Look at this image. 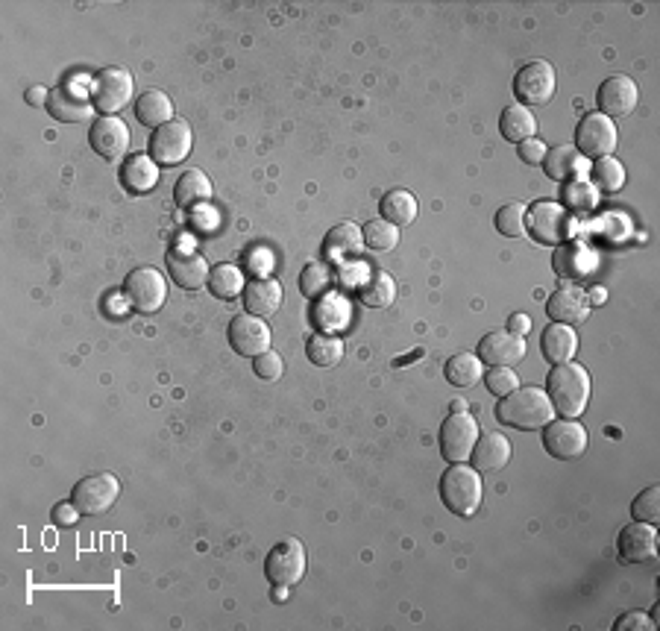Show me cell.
Instances as JSON below:
<instances>
[{
    "mask_svg": "<svg viewBox=\"0 0 660 631\" xmlns=\"http://www.w3.org/2000/svg\"><path fill=\"white\" fill-rule=\"evenodd\" d=\"M631 514H634V520H640V523H652V526L658 523L660 520V488L658 485L646 488L643 494L631 502Z\"/></svg>",
    "mask_w": 660,
    "mask_h": 631,
    "instance_id": "42",
    "label": "cell"
},
{
    "mask_svg": "<svg viewBox=\"0 0 660 631\" xmlns=\"http://www.w3.org/2000/svg\"><path fill=\"white\" fill-rule=\"evenodd\" d=\"M619 558L628 564H646L658 558V529L652 523L634 520L619 532Z\"/></svg>",
    "mask_w": 660,
    "mask_h": 631,
    "instance_id": "19",
    "label": "cell"
},
{
    "mask_svg": "<svg viewBox=\"0 0 660 631\" xmlns=\"http://www.w3.org/2000/svg\"><path fill=\"white\" fill-rule=\"evenodd\" d=\"M132 89H135V83H132V74L127 68H118V65L103 68V71H97V77L91 83V103L97 112L115 115L124 106H130Z\"/></svg>",
    "mask_w": 660,
    "mask_h": 631,
    "instance_id": "6",
    "label": "cell"
},
{
    "mask_svg": "<svg viewBox=\"0 0 660 631\" xmlns=\"http://www.w3.org/2000/svg\"><path fill=\"white\" fill-rule=\"evenodd\" d=\"M308 361L317 364V367H335L341 364L347 356V347L341 341V335H329V332H320V335H311L308 338Z\"/></svg>",
    "mask_w": 660,
    "mask_h": 631,
    "instance_id": "36",
    "label": "cell"
},
{
    "mask_svg": "<svg viewBox=\"0 0 660 631\" xmlns=\"http://www.w3.org/2000/svg\"><path fill=\"white\" fill-rule=\"evenodd\" d=\"M168 273L179 288L185 291H197L209 282V262L197 253V250H188V247H171L168 250Z\"/></svg>",
    "mask_w": 660,
    "mask_h": 631,
    "instance_id": "18",
    "label": "cell"
},
{
    "mask_svg": "<svg viewBox=\"0 0 660 631\" xmlns=\"http://www.w3.org/2000/svg\"><path fill=\"white\" fill-rule=\"evenodd\" d=\"M332 285V271L323 268V265H308L303 276H300V288L306 297H317V294H326Z\"/></svg>",
    "mask_w": 660,
    "mask_h": 631,
    "instance_id": "44",
    "label": "cell"
},
{
    "mask_svg": "<svg viewBox=\"0 0 660 631\" xmlns=\"http://www.w3.org/2000/svg\"><path fill=\"white\" fill-rule=\"evenodd\" d=\"M526 338L523 335H514L508 329L502 332H490L479 341V350L476 356L482 359V364H490V367H514L520 361L526 359Z\"/></svg>",
    "mask_w": 660,
    "mask_h": 631,
    "instance_id": "17",
    "label": "cell"
},
{
    "mask_svg": "<svg viewBox=\"0 0 660 631\" xmlns=\"http://www.w3.org/2000/svg\"><path fill=\"white\" fill-rule=\"evenodd\" d=\"M590 391H593V382H590V373L587 367L581 364H555L549 379H546V394L555 406V414L561 417H581L587 406H590Z\"/></svg>",
    "mask_w": 660,
    "mask_h": 631,
    "instance_id": "2",
    "label": "cell"
},
{
    "mask_svg": "<svg viewBox=\"0 0 660 631\" xmlns=\"http://www.w3.org/2000/svg\"><path fill=\"white\" fill-rule=\"evenodd\" d=\"M605 300H608V291H605L602 285H593V288L587 291V303H590V306H602Z\"/></svg>",
    "mask_w": 660,
    "mask_h": 631,
    "instance_id": "51",
    "label": "cell"
},
{
    "mask_svg": "<svg viewBox=\"0 0 660 631\" xmlns=\"http://www.w3.org/2000/svg\"><path fill=\"white\" fill-rule=\"evenodd\" d=\"M511 441L505 435H482L476 450H473V467L479 473H499L508 461H511Z\"/></svg>",
    "mask_w": 660,
    "mask_h": 631,
    "instance_id": "28",
    "label": "cell"
},
{
    "mask_svg": "<svg viewBox=\"0 0 660 631\" xmlns=\"http://www.w3.org/2000/svg\"><path fill=\"white\" fill-rule=\"evenodd\" d=\"M244 271L238 265H215L212 273H209V291L220 297V300H235L238 294H244Z\"/></svg>",
    "mask_w": 660,
    "mask_h": 631,
    "instance_id": "37",
    "label": "cell"
},
{
    "mask_svg": "<svg viewBox=\"0 0 660 631\" xmlns=\"http://www.w3.org/2000/svg\"><path fill=\"white\" fill-rule=\"evenodd\" d=\"M417 212H420L417 197H414L411 191H405V188H394V191H388V194L382 197V218H385L388 224H414V221H417Z\"/></svg>",
    "mask_w": 660,
    "mask_h": 631,
    "instance_id": "33",
    "label": "cell"
},
{
    "mask_svg": "<svg viewBox=\"0 0 660 631\" xmlns=\"http://www.w3.org/2000/svg\"><path fill=\"white\" fill-rule=\"evenodd\" d=\"M555 86H558L555 68L543 59H534V62L523 65L514 77V94H517L520 106H526V109L546 106L555 97Z\"/></svg>",
    "mask_w": 660,
    "mask_h": 631,
    "instance_id": "9",
    "label": "cell"
},
{
    "mask_svg": "<svg viewBox=\"0 0 660 631\" xmlns=\"http://www.w3.org/2000/svg\"><path fill=\"white\" fill-rule=\"evenodd\" d=\"M590 182L596 191H608L616 194L625 188V165L616 159V156H605V159H596L593 168H590Z\"/></svg>",
    "mask_w": 660,
    "mask_h": 631,
    "instance_id": "38",
    "label": "cell"
},
{
    "mask_svg": "<svg viewBox=\"0 0 660 631\" xmlns=\"http://www.w3.org/2000/svg\"><path fill=\"white\" fill-rule=\"evenodd\" d=\"M47 112L62 121V124H80V121H88L91 112H94V103L88 100V94L74 80L50 89V100H47Z\"/></svg>",
    "mask_w": 660,
    "mask_h": 631,
    "instance_id": "16",
    "label": "cell"
},
{
    "mask_svg": "<svg viewBox=\"0 0 660 631\" xmlns=\"http://www.w3.org/2000/svg\"><path fill=\"white\" fill-rule=\"evenodd\" d=\"M540 350H543V359L549 364H567L578 353V335L567 323H552V326L543 329Z\"/></svg>",
    "mask_w": 660,
    "mask_h": 631,
    "instance_id": "24",
    "label": "cell"
},
{
    "mask_svg": "<svg viewBox=\"0 0 660 631\" xmlns=\"http://www.w3.org/2000/svg\"><path fill=\"white\" fill-rule=\"evenodd\" d=\"M484 379H487V391L499 400L520 388V376L514 367H490V373Z\"/></svg>",
    "mask_w": 660,
    "mask_h": 631,
    "instance_id": "43",
    "label": "cell"
},
{
    "mask_svg": "<svg viewBox=\"0 0 660 631\" xmlns=\"http://www.w3.org/2000/svg\"><path fill=\"white\" fill-rule=\"evenodd\" d=\"M593 253L584 247V244H567L564 241V247H558V253H555V271L561 273V276H572V279H581V276H587V273L593 271Z\"/></svg>",
    "mask_w": 660,
    "mask_h": 631,
    "instance_id": "35",
    "label": "cell"
},
{
    "mask_svg": "<svg viewBox=\"0 0 660 631\" xmlns=\"http://www.w3.org/2000/svg\"><path fill=\"white\" fill-rule=\"evenodd\" d=\"M121 182L130 194H147L159 185V168L150 153H132L121 168Z\"/></svg>",
    "mask_w": 660,
    "mask_h": 631,
    "instance_id": "27",
    "label": "cell"
},
{
    "mask_svg": "<svg viewBox=\"0 0 660 631\" xmlns=\"http://www.w3.org/2000/svg\"><path fill=\"white\" fill-rule=\"evenodd\" d=\"M640 103V89L631 77L625 74H614L608 77L602 86H599V94H596V106L602 115H608L611 121L614 118H625L637 109Z\"/></svg>",
    "mask_w": 660,
    "mask_h": 631,
    "instance_id": "15",
    "label": "cell"
},
{
    "mask_svg": "<svg viewBox=\"0 0 660 631\" xmlns=\"http://www.w3.org/2000/svg\"><path fill=\"white\" fill-rule=\"evenodd\" d=\"M253 370H256V376H259V379L273 382V379H279V376H282L285 364H282V356H279V353L267 350V353H262V356H256V359H253Z\"/></svg>",
    "mask_w": 660,
    "mask_h": 631,
    "instance_id": "45",
    "label": "cell"
},
{
    "mask_svg": "<svg viewBox=\"0 0 660 631\" xmlns=\"http://www.w3.org/2000/svg\"><path fill=\"white\" fill-rule=\"evenodd\" d=\"M508 332H514V335H523V338H526L528 332H531V317L523 315V312L511 315L508 317Z\"/></svg>",
    "mask_w": 660,
    "mask_h": 631,
    "instance_id": "49",
    "label": "cell"
},
{
    "mask_svg": "<svg viewBox=\"0 0 660 631\" xmlns=\"http://www.w3.org/2000/svg\"><path fill=\"white\" fill-rule=\"evenodd\" d=\"M546 315L552 317L555 323H581L590 315V303H587V291L575 288V285H567L561 291H555L546 303Z\"/></svg>",
    "mask_w": 660,
    "mask_h": 631,
    "instance_id": "22",
    "label": "cell"
},
{
    "mask_svg": "<svg viewBox=\"0 0 660 631\" xmlns=\"http://www.w3.org/2000/svg\"><path fill=\"white\" fill-rule=\"evenodd\" d=\"M619 136H616V124L602 115V112H590L584 115V121L575 130V150L587 159H605L614 156Z\"/></svg>",
    "mask_w": 660,
    "mask_h": 631,
    "instance_id": "8",
    "label": "cell"
},
{
    "mask_svg": "<svg viewBox=\"0 0 660 631\" xmlns=\"http://www.w3.org/2000/svg\"><path fill=\"white\" fill-rule=\"evenodd\" d=\"M479 438H482L479 420H476L473 414H467V411L449 414V417L443 420V426H440V450H443V455H446L452 464L467 461V458L473 455V450H476Z\"/></svg>",
    "mask_w": 660,
    "mask_h": 631,
    "instance_id": "7",
    "label": "cell"
},
{
    "mask_svg": "<svg viewBox=\"0 0 660 631\" xmlns=\"http://www.w3.org/2000/svg\"><path fill=\"white\" fill-rule=\"evenodd\" d=\"M399 244V226L388 224L385 218H376L364 226V247H370L373 253H388Z\"/></svg>",
    "mask_w": 660,
    "mask_h": 631,
    "instance_id": "40",
    "label": "cell"
},
{
    "mask_svg": "<svg viewBox=\"0 0 660 631\" xmlns=\"http://www.w3.org/2000/svg\"><path fill=\"white\" fill-rule=\"evenodd\" d=\"M520 147V159L526 162V165H543V159H546V153H549V147L540 141V138H528L523 144H517Z\"/></svg>",
    "mask_w": 660,
    "mask_h": 631,
    "instance_id": "48",
    "label": "cell"
},
{
    "mask_svg": "<svg viewBox=\"0 0 660 631\" xmlns=\"http://www.w3.org/2000/svg\"><path fill=\"white\" fill-rule=\"evenodd\" d=\"M443 373H446L449 385H455V388H473V385H479L484 379V364L482 359L473 356V353H458V356H452V359L446 361Z\"/></svg>",
    "mask_w": 660,
    "mask_h": 631,
    "instance_id": "34",
    "label": "cell"
},
{
    "mask_svg": "<svg viewBox=\"0 0 660 631\" xmlns=\"http://www.w3.org/2000/svg\"><path fill=\"white\" fill-rule=\"evenodd\" d=\"M314 323L320 332L338 335V329L350 323V303L341 294H323L320 303L314 306Z\"/></svg>",
    "mask_w": 660,
    "mask_h": 631,
    "instance_id": "30",
    "label": "cell"
},
{
    "mask_svg": "<svg viewBox=\"0 0 660 631\" xmlns=\"http://www.w3.org/2000/svg\"><path fill=\"white\" fill-rule=\"evenodd\" d=\"M543 168H546V174H549L552 180H561V182L578 180V174L584 171V156H581L575 147L561 144V147H555V150L546 153Z\"/></svg>",
    "mask_w": 660,
    "mask_h": 631,
    "instance_id": "31",
    "label": "cell"
},
{
    "mask_svg": "<svg viewBox=\"0 0 660 631\" xmlns=\"http://www.w3.org/2000/svg\"><path fill=\"white\" fill-rule=\"evenodd\" d=\"M499 133L505 141H511V144H523L528 138H534L537 133V121H534V115H531V109L526 106H508L505 112H502V118H499Z\"/></svg>",
    "mask_w": 660,
    "mask_h": 631,
    "instance_id": "32",
    "label": "cell"
},
{
    "mask_svg": "<svg viewBox=\"0 0 660 631\" xmlns=\"http://www.w3.org/2000/svg\"><path fill=\"white\" fill-rule=\"evenodd\" d=\"M124 294L135 312L141 315H156L165 300H168V279L156 268H135L127 273Z\"/></svg>",
    "mask_w": 660,
    "mask_h": 631,
    "instance_id": "5",
    "label": "cell"
},
{
    "mask_svg": "<svg viewBox=\"0 0 660 631\" xmlns=\"http://www.w3.org/2000/svg\"><path fill=\"white\" fill-rule=\"evenodd\" d=\"M526 215L528 209L523 203H508V206H502V209L496 212L493 224H496V229H499L505 238H520V235L526 232Z\"/></svg>",
    "mask_w": 660,
    "mask_h": 631,
    "instance_id": "41",
    "label": "cell"
},
{
    "mask_svg": "<svg viewBox=\"0 0 660 631\" xmlns=\"http://www.w3.org/2000/svg\"><path fill=\"white\" fill-rule=\"evenodd\" d=\"M88 141H91L94 153H100L103 159H118L130 150V127L115 115H103L94 121Z\"/></svg>",
    "mask_w": 660,
    "mask_h": 631,
    "instance_id": "20",
    "label": "cell"
},
{
    "mask_svg": "<svg viewBox=\"0 0 660 631\" xmlns=\"http://www.w3.org/2000/svg\"><path fill=\"white\" fill-rule=\"evenodd\" d=\"M244 309L253 317H270L282 306V285L270 276H259L244 288Z\"/></svg>",
    "mask_w": 660,
    "mask_h": 631,
    "instance_id": "23",
    "label": "cell"
},
{
    "mask_svg": "<svg viewBox=\"0 0 660 631\" xmlns=\"http://www.w3.org/2000/svg\"><path fill=\"white\" fill-rule=\"evenodd\" d=\"M452 408H455V411H467V403H464V400H452Z\"/></svg>",
    "mask_w": 660,
    "mask_h": 631,
    "instance_id": "53",
    "label": "cell"
},
{
    "mask_svg": "<svg viewBox=\"0 0 660 631\" xmlns=\"http://www.w3.org/2000/svg\"><path fill=\"white\" fill-rule=\"evenodd\" d=\"M561 197H564L567 209H572V212H590V209H596V203H599V191L593 188V182L584 180V177L567 182L564 191H561Z\"/></svg>",
    "mask_w": 660,
    "mask_h": 631,
    "instance_id": "39",
    "label": "cell"
},
{
    "mask_svg": "<svg viewBox=\"0 0 660 631\" xmlns=\"http://www.w3.org/2000/svg\"><path fill=\"white\" fill-rule=\"evenodd\" d=\"M361 247H364V229H358L355 224H338L329 229L323 241V256L329 262H350L352 256H358Z\"/></svg>",
    "mask_w": 660,
    "mask_h": 631,
    "instance_id": "26",
    "label": "cell"
},
{
    "mask_svg": "<svg viewBox=\"0 0 660 631\" xmlns=\"http://www.w3.org/2000/svg\"><path fill=\"white\" fill-rule=\"evenodd\" d=\"M270 326L264 323V317L241 315L232 317L229 323V347L238 353V356H247V359H256L270 350Z\"/></svg>",
    "mask_w": 660,
    "mask_h": 631,
    "instance_id": "14",
    "label": "cell"
},
{
    "mask_svg": "<svg viewBox=\"0 0 660 631\" xmlns=\"http://www.w3.org/2000/svg\"><path fill=\"white\" fill-rule=\"evenodd\" d=\"M358 300L367 309H388L396 300V282L385 271H373V268H361L358 282H355Z\"/></svg>",
    "mask_w": 660,
    "mask_h": 631,
    "instance_id": "21",
    "label": "cell"
},
{
    "mask_svg": "<svg viewBox=\"0 0 660 631\" xmlns=\"http://www.w3.org/2000/svg\"><path fill=\"white\" fill-rule=\"evenodd\" d=\"M121 496V482L112 473H97V476H86L74 485V505L80 508V514L86 517H97L106 514Z\"/></svg>",
    "mask_w": 660,
    "mask_h": 631,
    "instance_id": "10",
    "label": "cell"
},
{
    "mask_svg": "<svg viewBox=\"0 0 660 631\" xmlns=\"http://www.w3.org/2000/svg\"><path fill=\"white\" fill-rule=\"evenodd\" d=\"M543 447L558 461H575L590 447V435L578 420H552L549 426H543Z\"/></svg>",
    "mask_w": 660,
    "mask_h": 631,
    "instance_id": "12",
    "label": "cell"
},
{
    "mask_svg": "<svg viewBox=\"0 0 660 631\" xmlns=\"http://www.w3.org/2000/svg\"><path fill=\"white\" fill-rule=\"evenodd\" d=\"M308 570V552L297 538H285L279 541L264 561V576L270 579V585H297Z\"/></svg>",
    "mask_w": 660,
    "mask_h": 631,
    "instance_id": "4",
    "label": "cell"
},
{
    "mask_svg": "<svg viewBox=\"0 0 660 631\" xmlns=\"http://www.w3.org/2000/svg\"><path fill=\"white\" fill-rule=\"evenodd\" d=\"M77 517H80V508L74 505V499H71V502H59V505H53V511H50V520H53V526H59V529H71V526L77 523Z\"/></svg>",
    "mask_w": 660,
    "mask_h": 631,
    "instance_id": "47",
    "label": "cell"
},
{
    "mask_svg": "<svg viewBox=\"0 0 660 631\" xmlns=\"http://www.w3.org/2000/svg\"><path fill=\"white\" fill-rule=\"evenodd\" d=\"M655 631L658 629V623L649 617V614H640V611H631V614H622L619 620H616V631Z\"/></svg>",
    "mask_w": 660,
    "mask_h": 631,
    "instance_id": "46",
    "label": "cell"
},
{
    "mask_svg": "<svg viewBox=\"0 0 660 631\" xmlns=\"http://www.w3.org/2000/svg\"><path fill=\"white\" fill-rule=\"evenodd\" d=\"M212 194H215L212 180H209L200 168H191V171H185V174L176 180L174 200L176 206H182V209H194V206L212 200Z\"/></svg>",
    "mask_w": 660,
    "mask_h": 631,
    "instance_id": "29",
    "label": "cell"
},
{
    "mask_svg": "<svg viewBox=\"0 0 660 631\" xmlns=\"http://www.w3.org/2000/svg\"><path fill=\"white\" fill-rule=\"evenodd\" d=\"M276 590H273V602H285L288 599V587L285 585H273Z\"/></svg>",
    "mask_w": 660,
    "mask_h": 631,
    "instance_id": "52",
    "label": "cell"
},
{
    "mask_svg": "<svg viewBox=\"0 0 660 631\" xmlns=\"http://www.w3.org/2000/svg\"><path fill=\"white\" fill-rule=\"evenodd\" d=\"M135 118H138V124L159 130L174 121V103L162 89H147L135 100Z\"/></svg>",
    "mask_w": 660,
    "mask_h": 631,
    "instance_id": "25",
    "label": "cell"
},
{
    "mask_svg": "<svg viewBox=\"0 0 660 631\" xmlns=\"http://www.w3.org/2000/svg\"><path fill=\"white\" fill-rule=\"evenodd\" d=\"M27 97V103L30 106H47V100H50V91L44 89V86H33V89L24 94Z\"/></svg>",
    "mask_w": 660,
    "mask_h": 631,
    "instance_id": "50",
    "label": "cell"
},
{
    "mask_svg": "<svg viewBox=\"0 0 660 631\" xmlns=\"http://www.w3.org/2000/svg\"><path fill=\"white\" fill-rule=\"evenodd\" d=\"M496 417L511 429L534 432V429H543L555 420V406H552L546 388L526 385V388H517V391H511L508 397L499 400Z\"/></svg>",
    "mask_w": 660,
    "mask_h": 631,
    "instance_id": "1",
    "label": "cell"
},
{
    "mask_svg": "<svg viewBox=\"0 0 660 631\" xmlns=\"http://www.w3.org/2000/svg\"><path fill=\"white\" fill-rule=\"evenodd\" d=\"M482 473L476 467H467L464 461L446 467L440 479V496L458 517H473L482 505Z\"/></svg>",
    "mask_w": 660,
    "mask_h": 631,
    "instance_id": "3",
    "label": "cell"
},
{
    "mask_svg": "<svg viewBox=\"0 0 660 631\" xmlns=\"http://www.w3.org/2000/svg\"><path fill=\"white\" fill-rule=\"evenodd\" d=\"M526 229L540 244H564L572 232V218L567 215L564 206L540 200L528 209Z\"/></svg>",
    "mask_w": 660,
    "mask_h": 631,
    "instance_id": "11",
    "label": "cell"
},
{
    "mask_svg": "<svg viewBox=\"0 0 660 631\" xmlns=\"http://www.w3.org/2000/svg\"><path fill=\"white\" fill-rule=\"evenodd\" d=\"M191 147H194V133H191V127H188V121H179L174 118L171 124H165V127H159L153 138H150V156H153V162H159V165H179V162H185L188 159V153H191Z\"/></svg>",
    "mask_w": 660,
    "mask_h": 631,
    "instance_id": "13",
    "label": "cell"
}]
</instances>
